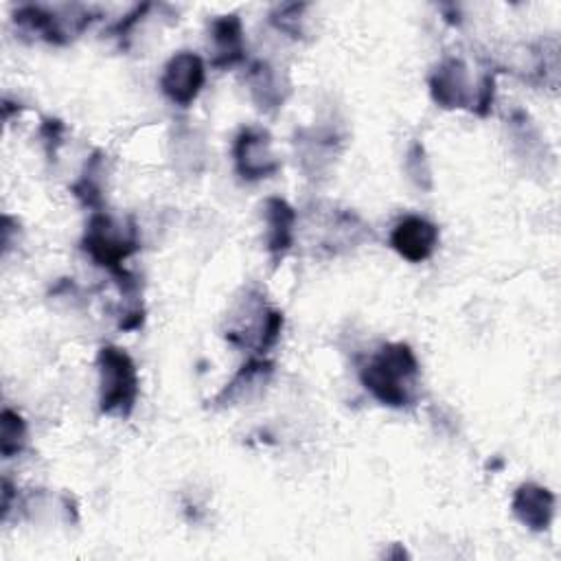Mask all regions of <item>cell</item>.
Returning <instances> with one entry per match:
<instances>
[{"label":"cell","instance_id":"obj_1","mask_svg":"<svg viewBox=\"0 0 561 561\" xmlns=\"http://www.w3.org/2000/svg\"><path fill=\"white\" fill-rule=\"evenodd\" d=\"M419 362L412 348L403 342L383 344L362 368L364 388L383 405L403 408L416 399Z\"/></svg>","mask_w":561,"mask_h":561},{"label":"cell","instance_id":"obj_2","mask_svg":"<svg viewBox=\"0 0 561 561\" xmlns=\"http://www.w3.org/2000/svg\"><path fill=\"white\" fill-rule=\"evenodd\" d=\"M99 366V408L103 414L129 416L138 399V370L134 359L118 346H103Z\"/></svg>","mask_w":561,"mask_h":561},{"label":"cell","instance_id":"obj_3","mask_svg":"<svg viewBox=\"0 0 561 561\" xmlns=\"http://www.w3.org/2000/svg\"><path fill=\"white\" fill-rule=\"evenodd\" d=\"M83 250L90 254V259L96 265L107 267L110 272H116L123 267V261L138 248L136 230L116 226L114 219L101 210H96L90 217L85 237H83Z\"/></svg>","mask_w":561,"mask_h":561},{"label":"cell","instance_id":"obj_4","mask_svg":"<svg viewBox=\"0 0 561 561\" xmlns=\"http://www.w3.org/2000/svg\"><path fill=\"white\" fill-rule=\"evenodd\" d=\"M204 81H206V70H204L202 57L195 53L182 50L167 61L164 72L160 77V88L171 103L180 107H188L197 99Z\"/></svg>","mask_w":561,"mask_h":561},{"label":"cell","instance_id":"obj_5","mask_svg":"<svg viewBox=\"0 0 561 561\" xmlns=\"http://www.w3.org/2000/svg\"><path fill=\"white\" fill-rule=\"evenodd\" d=\"M234 167L245 180H263L280 169L272 151V138L261 127H245L234 140Z\"/></svg>","mask_w":561,"mask_h":561},{"label":"cell","instance_id":"obj_6","mask_svg":"<svg viewBox=\"0 0 561 561\" xmlns=\"http://www.w3.org/2000/svg\"><path fill=\"white\" fill-rule=\"evenodd\" d=\"M430 94L445 110L473 107L476 90L465 61L456 57L440 61L430 77Z\"/></svg>","mask_w":561,"mask_h":561},{"label":"cell","instance_id":"obj_7","mask_svg":"<svg viewBox=\"0 0 561 561\" xmlns=\"http://www.w3.org/2000/svg\"><path fill=\"white\" fill-rule=\"evenodd\" d=\"M390 245L410 263L430 259L438 245V228L416 215L403 217L390 232Z\"/></svg>","mask_w":561,"mask_h":561},{"label":"cell","instance_id":"obj_8","mask_svg":"<svg viewBox=\"0 0 561 561\" xmlns=\"http://www.w3.org/2000/svg\"><path fill=\"white\" fill-rule=\"evenodd\" d=\"M513 515L530 530H546L554 517V493L535 482L519 484L513 502Z\"/></svg>","mask_w":561,"mask_h":561},{"label":"cell","instance_id":"obj_9","mask_svg":"<svg viewBox=\"0 0 561 561\" xmlns=\"http://www.w3.org/2000/svg\"><path fill=\"white\" fill-rule=\"evenodd\" d=\"M267 224V252L278 263L294 243L296 210L280 197H270L263 208Z\"/></svg>","mask_w":561,"mask_h":561},{"label":"cell","instance_id":"obj_10","mask_svg":"<svg viewBox=\"0 0 561 561\" xmlns=\"http://www.w3.org/2000/svg\"><path fill=\"white\" fill-rule=\"evenodd\" d=\"M272 375V364L267 359H250L248 364L241 366V370L232 377L230 383L217 394L215 403L219 405H232L239 401H248L252 394H256Z\"/></svg>","mask_w":561,"mask_h":561},{"label":"cell","instance_id":"obj_11","mask_svg":"<svg viewBox=\"0 0 561 561\" xmlns=\"http://www.w3.org/2000/svg\"><path fill=\"white\" fill-rule=\"evenodd\" d=\"M248 85H250V94L256 101V105L261 110H276L283 105L287 88L280 81V75L276 72V68H272L265 61H259L250 68L248 72Z\"/></svg>","mask_w":561,"mask_h":561},{"label":"cell","instance_id":"obj_12","mask_svg":"<svg viewBox=\"0 0 561 561\" xmlns=\"http://www.w3.org/2000/svg\"><path fill=\"white\" fill-rule=\"evenodd\" d=\"M215 64L232 66L243 59V28L237 15H224L213 22Z\"/></svg>","mask_w":561,"mask_h":561},{"label":"cell","instance_id":"obj_13","mask_svg":"<svg viewBox=\"0 0 561 561\" xmlns=\"http://www.w3.org/2000/svg\"><path fill=\"white\" fill-rule=\"evenodd\" d=\"M101 167H103L101 153H94V156L88 160V164H85V169H83L79 182L72 186L75 195H77L85 206H90V208H99L101 202H103V195H101V173H103V171H101Z\"/></svg>","mask_w":561,"mask_h":561},{"label":"cell","instance_id":"obj_14","mask_svg":"<svg viewBox=\"0 0 561 561\" xmlns=\"http://www.w3.org/2000/svg\"><path fill=\"white\" fill-rule=\"evenodd\" d=\"M26 445V423L24 419L13 412L4 410L0 416V451L4 458L20 454Z\"/></svg>","mask_w":561,"mask_h":561},{"label":"cell","instance_id":"obj_15","mask_svg":"<svg viewBox=\"0 0 561 561\" xmlns=\"http://www.w3.org/2000/svg\"><path fill=\"white\" fill-rule=\"evenodd\" d=\"M405 171L419 188L432 186V169H430V162H427V156H425V149L421 142H412V147L408 149Z\"/></svg>","mask_w":561,"mask_h":561},{"label":"cell","instance_id":"obj_16","mask_svg":"<svg viewBox=\"0 0 561 561\" xmlns=\"http://www.w3.org/2000/svg\"><path fill=\"white\" fill-rule=\"evenodd\" d=\"M305 9V4H287L283 9H278V18H272L276 22L278 28L296 35L300 33V11Z\"/></svg>","mask_w":561,"mask_h":561},{"label":"cell","instance_id":"obj_17","mask_svg":"<svg viewBox=\"0 0 561 561\" xmlns=\"http://www.w3.org/2000/svg\"><path fill=\"white\" fill-rule=\"evenodd\" d=\"M61 134H64V125L59 121L50 118L42 125V138L48 145V153H50V145H53V151L57 149V145H61Z\"/></svg>","mask_w":561,"mask_h":561}]
</instances>
